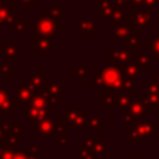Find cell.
Wrapping results in <instances>:
<instances>
[{
    "label": "cell",
    "instance_id": "f1b7e54d",
    "mask_svg": "<svg viewBox=\"0 0 159 159\" xmlns=\"http://www.w3.org/2000/svg\"><path fill=\"white\" fill-rule=\"evenodd\" d=\"M140 45H142L140 39H139L138 36H135V35H134V31H133V32H130V35L124 40V45H123V46H124L125 48H130V47L139 48Z\"/></svg>",
    "mask_w": 159,
    "mask_h": 159
},
{
    "label": "cell",
    "instance_id": "ee69618b",
    "mask_svg": "<svg viewBox=\"0 0 159 159\" xmlns=\"http://www.w3.org/2000/svg\"><path fill=\"white\" fill-rule=\"evenodd\" d=\"M112 4H113V0H96L94 6H96L97 9H103V7L111 6Z\"/></svg>",
    "mask_w": 159,
    "mask_h": 159
},
{
    "label": "cell",
    "instance_id": "7c38bea8",
    "mask_svg": "<svg viewBox=\"0 0 159 159\" xmlns=\"http://www.w3.org/2000/svg\"><path fill=\"white\" fill-rule=\"evenodd\" d=\"M86 147H88L89 149L93 150V153L96 155H104L107 152V139H99V140H94V139H86L83 143Z\"/></svg>",
    "mask_w": 159,
    "mask_h": 159
},
{
    "label": "cell",
    "instance_id": "9f6ffc18",
    "mask_svg": "<svg viewBox=\"0 0 159 159\" xmlns=\"http://www.w3.org/2000/svg\"><path fill=\"white\" fill-rule=\"evenodd\" d=\"M154 125L157 128V132H159V122H154Z\"/></svg>",
    "mask_w": 159,
    "mask_h": 159
},
{
    "label": "cell",
    "instance_id": "f907efd6",
    "mask_svg": "<svg viewBox=\"0 0 159 159\" xmlns=\"http://www.w3.org/2000/svg\"><path fill=\"white\" fill-rule=\"evenodd\" d=\"M113 52H114V50H113V48H107V58H109V60H112V56H113Z\"/></svg>",
    "mask_w": 159,
    "mask_h": 159
},
{
    "label": "cell",
    "instance_id": "d6a6232c",
    "mask_svg": "<svg viewBox=\"0 0 159 159\" xmlns=\"http://www.w3.org/2000/svg\"><path fill=\"white\" fill-rule=\"evenodd\" d=\"M142 137L138 130V127H130L129 128V143L130 144H140Z\"/></svg>",
    "mask_w": 159,
    "mask_h": 159
},
{
    "label": "cell",
    "instance_id": "816d5d0a",
    "mask_svg": "<svg viewBox=\"0 0 159 159\" xmlns=\"http://www.w3.org/2000/svg\"><path fill=\"white\" fill-rule=\"evenodd\" d=\"M0 143L5 144V135H4V132L1 130V128H0Z\"/></svg>",
    "mask_w": 159,
    "mask_h": 159
},
{
    "label": "cell",
    "instance_id": "ab89813d",
    "mask_svg": "<svg viewBox=\"0 0 159 159\" xmlns=\"http://www.w3.org/2000/svg\"><path fill=\"white\" fill-rule=\"evenodd\" d=\"M147 94H159V84L154 81L147 83Z\"/></svg>",
    "mask_w": 159,
    "mask_h": 159
},
{
    "label": "cell",
    "instance_id": "4fadbf2b",
    "mask_svg": "<svg viewBox=\"0 0 159 159\" xmlns=\"http://www.w3.org/2000/svg\"><path fill=\"white\" fill-rule=\"evenodd\" d=\"M34 47L40 52H50L52 48L56 47V43L52 42L48 37H40L34 36Z\"/></svg>",
    "mask_w": 159,
    "mask_h": 159
},
{
    "label": "cell",
    "instance_id": "f546056e",
    "mask_svg": "<svg viewBox=\"0 0 159 159\" xmlns=\"http://www.w3.org/2000/svg\"><path fill=\"white\" fill-rule=\"evenodd\" d=\"M124 19H127V15L124 14V11H123L122 9L114 10V12H113V15H112V19H111L113 27H117V26H119V25H123Z\"/></svg>",
    "mask_w": 159,
    "mask_h": 159
},
{
    "label": "cell",
    "instance_id": "11a10c76",
    "mask_svg": "<svg viewBox=\"0 0 159 159\" xmlns=\"http://www.w3.org/2000/svg\"><path fill=\"white\" fill-rule=\"evenodd\" d=\"M4 148H5V144H1V143H0V158H1V155H2V153H4Z\"/></svg>",
    "mask_w": 159,
    "mask_h": 159
},
{
    "label": "cell",
    "instance_id": "e0dca14e",
    "mask_svg": "<svg viewBox=\"0 0 159 159\" xmlns=\"http://www.w3.org/2000/svg\"><path fill=\"white\" fill-rule=\"evenodd\" d=\"M45 14L52 15L55 17H58L61 20H65L67 17V9H65L60 2H51L48 7L45 9Z\"/></svg>",
    "mask_w": 159,
    "mask_h": 159
},
{
    "label": "cell",
    "instance_id": "52a82bcc",
    "mask_svg": "<svg viewBox=\"0 0 159 159\" xmlns=\"http://www.w3.org/2000/svg\"><path fill=\"white\" fill-rule=\"evenodd\" d=\"M22 116L27 117L29 122H37L40 119H43L46 117L50 116V109H37L31 107L29 103L22 104V111H21Z\"/></svg>",
    "mask_w": 159,
    "mask_h": 159
},
{
    "label": "cell",
    "instance_id": "44dd1931",
    "mask_svg": "<svg viewBox=\"0 0 159 159\" xmlns=\"http://www.w3.org/2000/svg\"><path fill=\"white\" fill-rule=\"evenodd\" d=\"M130 32H133V31L130 30V27H129V26L119 25V26L114 27L113 36H112V41H113V42H118V41H120V40H123V41H124V40L130 35Z\"/></svg>",
    "mask_w": 159,
    "mask_h": 159
},
{
    "label": "cell",
    "instance_id": "ba28073f",
    "mask_svg": "<svg viewBox=\"0 0 159 159\" xmlns=\"http://www.w3.org/2000/svg\"><path fill=\"white\" fill-rule=\"evenodd\" d=\"M128 111L132 113V116L134 117L135 119V123H140V122H145L147 120V117H145V106H144V99L143 98H137V99H133Z\"/></svg>",
    "mask_w": 159,
    "mask_h": 159
},
{
    "label": "cell",
    "instance_id": "7dc6e473",
    "mask_svg": "<svg viewBox=\"0 0 159 159\" xmlns=\"http://www.w3.org/2000/svg\"><path fill=\"white\" fill-rule=\"evenodd\" d=\"M0 75L1 76H9L10 75V66H7V65H1L0 66Z\"/></svg>",
    "mask_w": 159,
    "mask_h": 159
},
{
    "label": "cell",
    "instance_id": "60d3db41",
    "mask_svg": "<svg viewBox=\"0 0 159 159\" xmlns=\"http://www.w3.org/2000/svg\"><path fill=\"white\" fill-rule=\"evenodd\" d=\"M114 10H116V9H114L112 5L101 9V17H103V19H112V15H113Z\"/></svg>",
    "mask_w": 159,
    "mask_h": 159
},
{
    "label": "cell",
    "instance_id": "4dcf8cb0",
    "mask_svg": "<svg viewBox=\"0 0 159 159\" xmlns=\"http://www.w3.org/2000/svg\"><path fill=\"white\" fill-rule=\"evenodd\" d=\"M78 157L80 159H96V154L93 153V150L84 144L78 145Z\"/></svg>",
    "mask_w": 159,
    "mask_h": 159
},
{
    "label": "cell",
    "instance_id": "ac0fdd59",
    "mask_svg": "<svg viewBox=\"0 0 159 159\" xmlns=\"http://www.w3.org/2000/svg\"><path fill=\"white\" fill-rule=\"evenodd\" d=\"M152 57L153 56L148 55V53H134V55L130 53L129 60L134 61L138 65V67L140 68V71H145L148 68V66L150 65V62H152Z\"/></svg>",
    "mask_w": 159,
    "mask_h": 159
},
{
    "label": "cell",
    "instance_id": "836d02e7",
    "mask_svg": "<svg viewBox=\"0 0 159 159\" xmlns=\"http://www.w3.org/2000/svg\"><path fill=\"white\" fill-rule=\"evenodd\" d=\"M132 101H133V99L129 98L128 96H125V94H119L118 98H117V106H118L122 111H124V109H128V108H129Z\"/></svg>",
    "mask_w": 159,
    "mask_h": 159
},
{
    "label": "cell",
    "instance_id": "7402d4cb",
    "mask_svg": "<svg viewBox=\"0 0 159 159\" xmlns=\"http://www.w3.org/2000/svg\"><path fill=\"white\" fill-rule=\"evenodd\" d=\"M91 67L89 65H73L72 66V75L78 78L80 82H83L86 77L89 76Z\"/></svg>",
    "mask_w": 159,
    "mask_h": 159
},
{
    "label": "cell",
    "instance_id": "1f68e13d",
    "mask_svg": "<svg viewBox=\"0 0 159 159\" xmlns=\"http://www.w3.org/2000/svg\"><path fill=\"white\" fill-rule=\"evenodd\" d=\"M147 47L152 50V56L154 58H158L159 60V32L157 34V36L152 40V42H148L147 43Z\"/></svg>",
    "mask_w": 159,
    "mask_h": 159
},
{
    "label": "cell",
    "instance_id": "8d00e7d4",
    "mask_svg": "<svg viewBox=\"0 0 159 159\" xmlns=\"http://www.w3.org/2000/svg\"><path fill=\"white\" fill-rule=\"evenodd\" d=\"M10 94H11V92H10L7 88L0 87V109L2 108V106H4V104L6 103V101L9 99Z\"/></svg>",
    "mask_w": 159,
    "mask_h": 159
},
{
    "label": "cell",
    "instance_id": "603a6c76",
    "mask_svg": "<svg viewBox=\"0 0 159 159\" xmlns=\"http://www.w3.org/2000/svg\"><path fill=\"white\" fill-rule=\"evenodd\" d=\"M119 93L117 91H112V92H104L101 94V98H102V102L103 104L106 106V108L108 111H111L113 108L114 104H117V98H118Z\"/></svg>",
    "mask_w": 159,
    "mask_h": 159
},
{
    "label": "cell",
    "instance_id": "f6af8a7d",
    "mask_svg": "<svg viewBox=\"0 0 159 159\" xmlns=\"http://www.w3.org/2000/svg\"><path fill=\"white\" fill-rule=\"evenodd\" d=\"M19 2H20L21 6L25 7V9H32L34 5L39 2V0H19Z\"/></svg>",
    "mask_w": 159,
    "mask_h": 159
},
{
    "label": "cell",
    "instance_id": "d6986e66",
    "mask_svg": "<svg viewBox=\"0 0 159 159\" xmlns=\"http://www.w3.org/2000/svg\"><path fill=\"white\" fill-rule=\"evenodd\" d=\"M78 29L84 34L86 37H94L96 36V22L89 20V19H84L78 21Z\"/></svg>",
    "mask_w": 159,
    "mask_h": 159
},
{
    "label": "cell",
    "instance_id": "f5cc1de1",
    "mask_svg": "<svg viewBox=\"0 0 159 159\" xmlns=\"http://www.w3.org/2000/svg\"><path fill=\"white\" fill-rule=\"evenodd\" d=\"M11 57L10 56H5V65H7V66H10L11 65Z\"/></svg>",
    "mask_w": 159,
    "mask_h": 159
},
{
    "label": "cell",
    "instance_id": "b9f144b4",
    "mask_svg": "<svg viewBox=\"0 0 159 159\" xmlns=\"http://www.w3.org/2000/svg\"><path fill=\"white\" fill-rule=\"evenodd\" d=\"M89 84H91V87H93V88H99V87H102V81H101V78H99V76H98L97 73H94L93 76L89 77Z\"/></svg>",
    "mask_w": 159,
    "mask_h": 159
},
{
    "label": "cell",
    "instance_id": "bcb514c9",
    "mask_svg": "<svg viewBox=\"0 0 159 159\" xmlns=\"http://www.w3.org/2000/svg\"><path fill=\"white\" fill-rule=\"evenodd\" d=\"M125 2H129V0H113L112 6H113L116 10H117V9H122V6H123Z\"/></svg>",
    "mask_w": 159,
    "mask_h": 159
},
{
    "label": "cell",
    "instance_id": "c3c4849f",
    "mask_svg": "<svg viewBox=\"0 0 159 159\" xmlns=\"http://www.w3.org/2000/svg\"><path fill=\"white\" fill-rule=\"evenodd\" d=\"M143 5V0H129V7L134 9V7H139Z\"/></svg>",
    "mask_w": 159,
    "mask_h": 159
},
{
    "label": "cell",
    "instance_id": "d4e9b609",
    "mask_svg": "<svg viewBox=\"0 0 159 159\" xmlns=\"http://www.w3.org/2000/svg\"><path fill=\"white\" fill-rule=\"evenodd\" d=\"M144 106L148 111H155L159 107V94H147L144 98Z\"/></svg>",
    "mask_w": 159,
    "mask_h": 159
},
{
    "label": "cell",
    "instance_id": "2e32d148",
    "mask_svg": "<svg viewBox=\"0 0 159 159\" xmlns=\"http://www.w3.org/2000/svg\"><path fill=\"white\" fill-rule=\"evenodd\" d=\"M129 56H130V53H129L128 48H125L124 46H123V47H119V48H117V50H114L113 56H112V63H113V66L119 67V66H122L123 63L128 62V61H129Z\"/></svg>",
    "mask_w": 159,
    "mask_h": 159
},
{
    "label": "cell",
    "instance_id": "8fae6325",
    "mask_svg": "<svg viewBox=\"0 0 159 159\" xmlns=\"http://www.w3.org/2000/svg\"><path fill=\"white\" fill-rule=\"evenodd\" d=\"M29 87L34 91V93H37L42 89L43 84H45V72L43 71H35L27 82Z\"/></svg>",
    "mask_w": 159,
    "mask_h": 159
},
{
    "label": "cell",
    "instance_id": "4316f807",
    "mask_svg": "<svg viewBox=\"0 0 159 159\" xmlns=\"http://www.w3.org/2000/svg\"><path fill=\"white\" fill-rule=\"evenodd\" d=\"M101 123H102V119L99 116L88 117L87 128H89V132H92V133H99L101 132Z\"/></svg>",
    "mask_w": 159,
    "mask_h": 159
},
{
    "label": "cell",
    "instance_id": "5bb4252c",
    "mask_svg": "<svg viewBox=\"0 0 159 159\" xmlns=\"http://www.w3.org/2000/svg\"><path fill=\"white\" fill-rule=\"evenodd\" d=\"M118 70L120 71V73H122V76L123 77H137V76H139L140 75V68L138 67V65L134 62V61H128V62H125V63H123L122 66H119L118 67Z\"/></svg>",
    "mask_w": 159,
    "mask_h": 159
},
{
    "label": "cell",
    "instance_id": "484cf974",
    "mask_svg": "<svg viewBox=\"0 0 159 159\" xmlns=\"http://www.w3.org/2000/svg\"><path fill=\"white\" fill-rule=\"evenodd\" d=\"M26 26H27V20L26 19H24V20H15L11 24L10 29H11V31H14L16 34L17 37H21L24 31H25V29H26Z\"/></svg>",
    "mask_w": 159,
    "mask_h": 159
},
{
    "label": "cell",
    "instance_id": "7a4b0ae2",
    "mask_svg": "<svg viewBox=\"0 0 159 159\" xmlns=\"http://www.w3.org/2000/svg\"><path fill=\"white\" fill-rule=\"evenodd\" d=\"M96 73L99 76L102 81V88L106 89H113L119 92L122 88V82H123V76L118 67L111 65H106L102 67V70L96 71Z\"/></svg>",
    "mask_w": 159,
    "mask_h": 159
},
{
    "label": "cell",
    "instance_id": "91938a15",
    "mask_svg": "<svg viewBox=\"0 0 159 159\" xmlns=\"http://www.w3.org/2000/svg\"><path fill=\"white\" fill-rule=\"evenodd\" d=\"M16 1H19V0H10V2H16Z\"/></svg>",
    "mask_w": 159,
    "mask_h": 159
},
{
    "label": "cell",
    "instance_id": "9a60e30c",
    "mask_svg": "<svg viewBox=\"0 0 159 159\" xmlns=\"http://www.w3.org/2000/svg\"><path fill=\"white\" fill-rule=\"evenodd\" d=\"M16 97H17V101H19V103H21V104H25V103H30L31 102V99H32V97H34V91L29 87V84L27 83H24V84H21L17 89H16Z\"/></svg>",
    "mask_w": 159,
    "mask_h": 159
},
{
    "label": "cell",
    "instance_id": "680465c9",
    "mask_svg": "<svg viewBox=\"0 0 159 159\" xmlns=\"http://www.w3.org/2000/svg\"><path fill=\"white\" fill-rule=\"evenodd\" d=\"M2 4H4V0H0V6H1Z\"/></svg>",
    "mask_w": 159,
    "mask_h": 159
},
{
    "label": "cell",
    "instance_id": "6da1fadb",
    "mask_svg": "<svg viewBox=\"0 0 159 159\" xmlns=\"http://www.w3.org/2000/svg\"><path fill=\"white\" fill-rule=\"evenodd\" d=\"M61 19L48 14H42L34 22V36L40 37H53L61 30Z\"/></svg>",
    "mask_w": 159,
    "mask_h": 159
},
{
    "label": "cell",
    "instance_id": "ffe728a7",
    "mask_svg": "<svg viewBox=\"0 0 159 159\" xmlns=\"http://www.w3.org/2000/svg\"><path fill=\"white\" fill-rule=\"evenodd\" d=\"M135 125L138 127V130H139V133H140L142 139H148L149 137H152V135L157 132V128H155L154 123H148L147 120H145V122L137 123Z\"/></svg>",
    "mask_w": 159,
    "mask_h": 159
},
{
    "label": "cell",
    "instance_id": "6125c7cd",
    "mask_svg": "<svg viewBox=\"0 0 159 159\" xmlns=\"http://www.w3.org/2000/svg\"><path fill=\"white\" fill-rule=\"evenodd\" d=\"M157 153H158V155H159V150H158V152H157Z\"/></svg>",
    "mask_w": 159,
    "mask_h": 159
},
{
    "label": "cell",
    "instance_id": "cb8c5ba5",
    "mask_svg": "<svg viewBox=\"0 0 159 159\" xmlns=\"http://www.w3.org/2000/svg\"><path fill=\"white\" fill-rule=\"evenodd\" d=\"M0 53H2L5 56H10L14 60L17 55L22 53V50H21V47H17L15 43H6L2 48H0Z\"/></svg>",
    "mask_w": 159,
    "mask_h": 159
},
{
    "label": "cell",
    "instance_id": "83f0119b",
    "mask_svg": "<svg viewBox=\"0 0 159 159\" xmlns=\"http://www.w3.org/2000/svg\"><path fill=\"white\" fill-rule=\"evenodd\" d=\"M120 91H123L124 93L132 94L135 92V81L133 77H123V82H122V88Z\"/></svg>",
    "mask_w": 159,
    "mask_h": 159
},
{
    "label": "cell",
    "instance_id": "30bf717a",
    "mask_svg": "<svg viewBox=\"0 0 159 159\" xmlns=\"http://www.w3.org/2000/svg\"><path fill=\"white\" fill-rule=\"evenodd\" d=\"M43 87L48 93L51 104H61V92H62L61 82H45Z\"/></svg>",
    "mask_w": 159,
    "mask_h": 159
},
{
    "label": "cell",
    "instance_id": "94428289",
    "mask_svg": "<svg viewBox=\"0 0 159 159\" xmlns=\"http://www.w3.org/2000/svg\"><path fill=\"white\" fill-rule=\"evenodd\" d=\"M72 1H73L75 4H77V2H78V0H72Z\"/></svg>",
    "mask_w": 159,
    "mask_h": 159
},
{
    "label": "cell",
    "instance_id": "8992f818",
    "mask_svg": "<svg viewBox=\"0 0 159 159\" xmlns=\"http://www.w3.org/2000/svg\"><path fill=\"white\" fill-rule=\"evenodd\" d=\"M129 27L132 31H145L147 26L152 22V10H137L134 14L127 15Z\"/></svg>",
    "mask_w": 159,
    "mask_h": 159
},
{
    "label": "cell",
    "instance_id": "e575fe53",
    "mask_svg": "<svg viewBox=\"0 0 159 159\" xmlns=\"http://www.w3.org/2000/svg\"><path fill=\"white\" fill-rule=\"evenodd\" d=\"M65 128H66V127H63L62 129H60L58 137L56 138V139H57V144H60V147H61L62 150H66V149H67V134H66Z\"/></svg>",
    "mask_w": 159,
    "mask_h": 159
},
{
    "label": "cell",
    "instance_id": "6f0895ef",
    "mask_svg": "<svg viewBox=\"0 0 159 159\" xmlns=\"http://www.w3.org/2000/svg\"><path fill=\"white\" fill-rule=\"evenodd\" d=\"M123 159H140V158H133V157H123Z\"/></svg>",
    "mask_w": 159,
    "mask_h": 159
},
{
    "label": "cell",
    "instance_id": "7bdbcfd3",
    "mask_svg": "<svg viewBox=\"0 0 159 159\" xmlns=\"http://www.w3.org/2000/svg\"><path fill=\"white\" fill-rule=\"evenodd\" d=\"M159 4V0H143V7L144 9H148V10H152L154 9L157 5Z\"/></svg>",
    "mask_w": 159,
    "mask_h": 159
},
{
    "label": "cell",
    "instance_id": "74e56055",
    "mask_svg": "<svg viewBox=\"0 0 159 159\" xmlns=\"http://www.w3.org/2000/svg\"><path fill=\"white\" fill-rule=\"evenodd\" d=\"M130 123H135V119H134V117L132 116V113L128 109H124L123 111V125L124 127H129Z\"/></svg>",
    "mask_w": 159,
    "mask_h": 159
},
{
    "label": "cell",
    "instance_id": "5b68a950",
    "mask_svg": "<svg viewBox=\"0 0 159 159\" xmlns=\"http://www.w3.org/2000/svg\"><path fill=\"white\" fill-rule=\"evenodd\" d=\"M1 130L5 135V145H14L17 147L22 143V123L21 122H10V123H1Z\"/></svg>",
    "mask_w": 159,
    "mask_h": 159
},
{
    "label": "cell",
    "instance_id": "681fc988",
    "mask_svg": "<svg viewBox=\"0 0 159 159\" xmlns=\"http://www.w3.org/2000/svg\"><path fill=\"white\" fill-rule=\"evenodd\" d=\"M12 159H27V153H25V152H16Z\"/></svg>",
    "mask_w": 159,
    "mask_h": 159
},
{
    "label": "cell",
    "instance_id": "9c48e42d",
    "mask_svg": "<svg viewBox=\"0 0 159 159\" xmlns=\"http://www.w3.org/2000/svg\"><path fill=\"white\" fill-rule=\"evenodd\" d=\"M16 20V9L11 7L10 4L4 2L0 6V25L1 26H11V24Z\"/></svg>",
    "mask_w": 159,
    "mask_h": 159
},
{
    "label": "cell",
    "instance_id": "f35d334b",
    "mask_svg": "<svg viewBox=\"0 0 159 159\" xmlns=\"http://www.w3.org/2000/svg\"><path fill=\"white\" fill-rule=\"evenodd\" d=\"M39 145H29L27 148V159H39Z\"/></svg>",
    "mask_w": 159,
    "mask_h": 159
},
{
    "label": "cell",
    "instance_id": "3957f363",
    "mask_svg": "<svg viewBox=\"0 0 159 159\" xmlns=\"http://www.w3.org/2000/svg\"><path fill=\"white\" fill-rule=\"evenodd\" d=\"M65 125L61 122H57L56 117L48 116L43 119H40L35 124V132L43 138H51L56 139L58 135L60 129H62Z\"/></svg>",
    "mask_w": 159,
    "mask_h": 159
},
{
    "label": "cell",
    "instance_id": "db71d44e",
    "mask_svg": "<svg viewBox=\"0 0 159 159\" xmlns=\"http://www.w3.org/2000/svg\"><path fill=\"white\" fill-rule=\"evenodd\" d=\"M153 81H154V82H157V83L159 84V71L153 76Z\"/></svg>",
    "mask_w": 159,
    "mask_h": 159
},
{
    "label": "cell",
    "instance_id": "d590c367",
    "mask_svg": "<svg viewBox=\"0 0 159 159\" xmlns=\"http://www.w3.org/2000/svg\"><path fill=\"white\" fill-rule=\"evenodd\" d=\"M15 153H16V147L7 145L6 144L5 148H4V153H2V155H1L0 159H12L14 155H15Z\"/></svg>",
    "mask_w": 159,
    "mask_h": 159
},
{
    "label": "cell",
    "instance_id": "277c9868",
    "mask_svg": "<svg viewBox=\"0 0 159 159\" xmlns=\"http://www.w3.org/2000/svg\"><path fill=\"white\" fill-rule=\"evenodd\" d=\"M88 117L78 111V106L75 104L72 111H62L61 112V123L65 127H75L78 132L83 133L84 128L87 127Z\"/></svg>",
    "mask_w": 159,
    "mask_h": 159
}]
</instances>
